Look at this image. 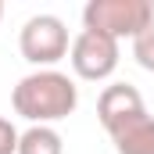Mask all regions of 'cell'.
<instances>
[{
	"label": "cell",
	"instance_id": "6da1fadb",
	"mask_svg": "<svg viewBox=\"0 0 154 154\" xmlns=\"http://www.w3.org/2000/svg\"><path fill=\"white\" fill-rule=\"evenodd\" d=\"M79 104V90L75 82L57 72V68H39L29 72L25 79H18V86L11 90V108L14 115H22L32 125H50L61 122L75 111Z\"/></svg>",
	"mask_w": 154,
	"mask_h": 154
},
{
	"label": "cell",
	"instance_id": "7a4b0ae2",
	"mask_svg": "<svg viewBox=\"0 0 154 154\" xmlns=\"http://www.w3.org/2000/svg\"><path fill=\"white\" fill-rule=\"evenodd\" d=\"M82 25L108 32L111 39H136L143 29L154 25L151 0H90L82 7Z\"/></svg>",
	"mask_w": 154,
	"mask_h": 154
},
{
	"label": "cell",
	"instance_id": "3957f363",
	"mask_svg": "<svg viewBox=\"0 0 154 154\" xmlns=\"http://www.w3.org/2000/svg\"><path fill=\"white\" fill-rule=\"evenodd\" d=\"M18 50L29 65L50 68L68 54V29L57 14H32L22 32H18Z\"/></svg>",
	"mask_w": 154,
	"mask_h": 154
},
{
	"label": "cell",
	"instance_id": "277c9868",
	"mask_svg": "<svg viewBox=\"0 0 154 154\" xmlns=\"http://www.w3.org/2000/svg\"><path fill=\"white\" fill-rule=\"evenodd\" d=\"M118 39H111L108 32H97V29H82L72 39V50H68V61H72V72L86 82H100V79H111L118 68Z\"/></svg>",
	"mask_w": 154,
	"mask_h": 154
},
{
	"label": "cell",
	"instance_id": "5b68a950",
	"mask_svg": "<svg viewBox=\"0 0 154 154\" xmlns=\"http://www.w3.org/2000/svg\"><path fill=\"white\" fill-rule=\"evenodd\" d=\"M111 143H115V154H154V118L143 111L122 118L118 125L108 129Z\"/></svg>",
	"mask_w": 154,
	"mask_h": 154
},
{
	"label": "cell",
	"instance_id": "8992f818",
	"mask_svg": "<svg viewBox=\"0 0 154 154\" xmlns=\"http://www.w3.org/2000/svg\"><path fill=\"white\" fill-rule=\"evenodd\" d=\"M136 111H143V97H140V90L129 86V82H111V86H104L100 97H97V118H100L104 129L118 125L122 118L136 115Z\"/></svg>",
	"mask_w": 154,
	"mask_h": 154
},
{
	"label": "cell",
	"instance_id": "52a82bcc",
	"mask_svg": "<svg viewBox=\"0 0 154 154\" xmlns=\"http://www.w3.org/2000/svg\"><path fill=\"white\" fill-rule=\"evenodd\" d=\"M18 154H65V140L54 125H29L18 136Z\"/></svg>",
	"mask_w": 154,
	"mask_h": 154
},
{
	"label": "cell",
	"instance_id": "ba28073f",
	"mask_svg": "<svg viewBox=\"0 0 154 154\" xmlns=\"http://www.w3.org/2000/svg\"><path fill=\"white\" fill-rule=\"evenodd\" d=\"M133 57H136L140 68L154 72V25H151V29H143L140 36L133 39Z\"/></svg>",
	"mask_w": 154,
	"mask_h": 154
},
{
	"label": "cell",
	"instance_id": "9c48e42d",
	"mask_svg": "<svg viewBox=\"0 0 154 154\" xmlns=\"http://www.w3.org/2000/svg\"><path fill=\"white\" fill-rule=\"evenodd\" d=\"M18 129L11 125V118H0V154H18Z\"/></svg>",
	"mask_w": 154,
	"mask_h": 154
},
{
	"label": "cell",
	"instance_id": "30bf717a",
	"mask_svg": "<svg viewBox=\"0 0 154 154\" xmlns=\"http://www.w3.org/2000/svg\"><path fill=\"white\" fill-rule=\"evenodd\" d=\"M0 18H4V4H0Z\"/></svg>",
	"mask_w": 154,
	"mask_h": 154
}]
</instances>
